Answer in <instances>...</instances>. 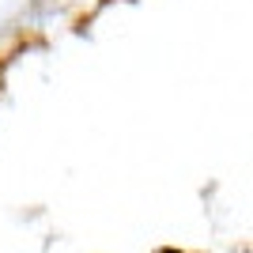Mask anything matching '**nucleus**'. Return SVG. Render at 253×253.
I'll return each mask as SVG.
<instances>
[]
</instances>
